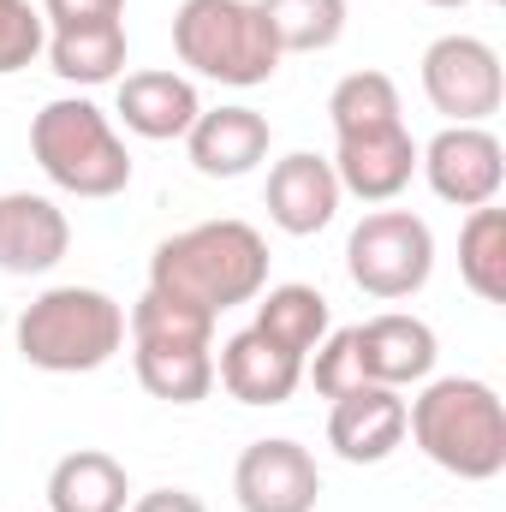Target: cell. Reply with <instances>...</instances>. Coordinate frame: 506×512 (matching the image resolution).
Here are the masks:
<instances>
[{
    "mask_svg": "<svg viewBox=\"0 0 506 512\" xmlns=\"http://www.w3.org/2000/svg\"><path fill=\"white\" fill-rule=\"evenodd\" d=\"M149 286L197 304L221 322V310L251 304L256 292L268 286V239L256 233L251 221H203L185 227L173 239H161L149 256Z\"/></svg>",
    "mask_w": 506,
    "mask_h": 512,
    "instance_id": "obj_1",
    "label": "cell"
},
{
    "mask_svg": "<svg viewBox=\"0 0 506 512\" xmlns=\"http://www.w3.org/2000/svg\"><path fill=\"white\" fill-rule=\"evenodd\" d=\"M405 429L429 465L465 483H489L506 471V405L477 376H441L405 405Z\"/></svg>",
    "mask_w": 506,
    "mask_h": 512,
    "instance_id": "obj_2",
    "label": "cell"
},
{
    "mask_svg": "<svg viewBox=\"0 0 506 512\" xmlns=\"http://www.w3.org/2000/svg\"><path fill=\"white\" fill-rule=\"evenodd\" d=\"M18 358L48 376H90L126 346V304L102 286H48L18 316Z\"/></svg>",
    "mask_w": 506,
    "mask_h": 512,
    "instance_id": "obj_3",
    "label": "cell"
},
{
    "mask_svg": "<svg viewBox=\"0 0 506 512\" xmlns=\"http://www.w3.org/2000/svg\"><path fill=\"white\" fill-rule=\"evenodd\" d=\"M36 167L72 197H120L131 185V149L90 96H60L30 120Z\"/></svg>",
    "mask_w": 506,
    "mask_h": 512,
    "instance_id": "obj_4",
    "label": "cell"
},
{
    "mask_svg": "<svg viewBox=\"0 0 506 512\" xmlns=\"http://www.w3.org/2000/svg\"><path fill=\"white\" fill-rule=\"evenodd\" d=\"M173 54L197 78H215L233 90L268 84L280 66V42L256 12V0H185L173 12Z\"/></svg>",
    "mask_w": 506,
    "mask_h": 512,
    "instance_id": "obj_5",
    "label": "cell"
},
{
    "mask_svg": "<svg viewBox=\"0 0 506 512\" xmlns=\"http://www.w3.org/2000/svg\"><path fill=\"white\" fill-rule=\"evenodd\" d=\"M346 274L370 298H411L435 274V233L411 209H376L346 239Z\"/></svg>",
    "mask_w": 506,
    "mask_h": 512,
    "instance_id": "obj_6",
    "label": "cell"
},
{
    "mask_svg": "<svg viewBox=\"0 0 506 512\" xmlns=\"http://www.w3.org/2000/svg\"><path fill=\"white\" fill-rule=\"evenodd\" d=\"M423 96L435 114H447L453 126H483L495 120L506 102V72L501 54L483 36H435L423 48Z\"/></svg>",
    "mask_w": 506,
    "mask_h": 512,
    "instance_id": "obj_7",
    "label": "cell"
},
{
    "mask_svg": "<svg viewBox=\"0 0 506 512\" xmlns=\"http://www.w3.org/2000/svg\"><path fill=\"white\" fill-rule=\"evenodd\" d=\"M429 191L453 209H483L506 185V149L489 126H447L417 149Z\"/></svg>",
    "mask_w": 506,
    "mask_h": 512,
    "instance_id": "obj_8",
    "label": "cell"
},
{
    "mask_svg": "<svg viewBox=\"0 0 506 512\" xmlns=\"http://www.w3.org/2000/svg\"><path fill=\"white\" fill-rule=\"evenodd\" d=\"M233 495L245 512H316L322 471H316L310 447H298L286 435L251 441L233 465Z\"/></svg>",
    "mask_w": 506,
    "mask_h": 512,
    "instance_id": "obj_9",
    "label": "cell"
},
{
    "mask_svg": "<svg viewBox=\"0 0 506 512\" xmlns=\"http://www.w3.org/2000/svg\"><path fill=\"white\" fill-rule=\"evenodd\" d=\"M340 179H334V161H322V155H310V149H292V155H280L274 167H268V191H262V203H268V221L280 227V233H292V239H310V233H322L334 215H340Z\"/></svg>",
    "mask_w": 506,
    "mask_h": 512,
    "instance_id": "obj_10",
    "label": "cell"
},
{
    "mask_svg": "<svg viewBox=\"0 0 506 512\" xmlns=\"http://www.w3.org/2000/svg\"><path fill=\"white\" fill-rule=\"evenodd\" d=\"M399 441H405V399H399V387L364 382L334 399V411H328V447L346 465H381V459L399 453Z\"/></svg>",
    "mask_w": 506,
    "mask_h": 512,
    "instance_id": "obj_11",
    "label": "cell"
},
{
    "mask_svg": "<svg viewBox=\"0 0 506 512\" xmlns=\"http://www.w3.org/2000/svg\"><path fill=\"white\" fill-rule=\"evenodd\" d=\"M417 173V137L399 126H376V131H352L334 149V179L340 191L364 197V203H393Z\"/></svg>",
    "mask_w": 506,
    "mask_h": 512,
    "instance_id": "obj_12",
    "label": "cell"
},
{
    "mask_svg": "<svg viewBox=\"0 0 506 512\" xmlns=\"http://www.w3.org/2000/svg\"><path fill=\"white\" fill-rule=\"evenodd\" d=\"M268 143H274V131L256 108H203L197 126L185 131L191 167L203 179H245L251 167L268 161Z\"/></svg>",
    "mask_w": 506,
    "mask_h": 512,
    "instance_id": "obj_13",
    "label": "cell"
},
{
    "mask_svg": "<svg viewBox=\"0 0 506 512\" xmlns=\"http://www.w3.org/2000/svg\"><path fill=\"white\" fill-rule=\"evenodd\" d=\"M435 328L405 316V310H387V316H370L358 322V358H364V382L381 387H411L429 382L435 370Z\"/></svg>",
    "mask_w": 506,
    "mask_h": 512,
    "instance_id": "obj_14",
    "label": "cell"
},
{
    "mask_svg": "<svg viewBox=\"0 0 506 512\" xmlns=\"http://www.w3.org/2000/svg\"><path fill=\"white\" fill-rule=\"evenodd\" d=\"M72 245L66 215L36 197V191H6L0 197V268L6 274H48Z\"/></svg>",
    "mask_w": 506,
    "mask_h": 512,
    "instance_id": "obj_15",
    "label": "cell"
},
{
    "mask_svg": "<svg viewBox=\"0 0 506 512\" xmlns=\"http://www.w3.org/2000/svg\"><path fill=\"white\" fill-rule=\"evenodd\" d=\"M215 376H221V387H227L239 405H286V399L298 393V382H304V358L280 352L274 340H262L256 328H245V334H233V340L221 346Z\"/></svg>",
    "mask_w": 506,
    "mask_h": 512,
    "instance_id": "obj_16",
    "label": "cell"
},
{
    "mask_svg": "<svg viewBox=\"0 0 506 512\" xmlns=\"http://www.w3.org/2000/svg\"><path fill=\"white\" fill-rule=\"evenodd\" d=\"M197 114H203L197 84L179 78V72H131V78H120V120H126V131L149 137V143L185 137L197 126Z\"/></svg>",
    "mask_w": 506,
    "mask_h": 512,
    "instance_id": "obj_17",
    "label": "cell"
},
{
    "mask_svg": "<svg viewBox=\"0 0 506 512\" xmlns=\"http://www.w3.org/2000/svg\"><path fill=\"white\" fill-rule=\"evenodd\" d=\"M48 66L54 78L66 84H114L126 72V18H102V24H66V30H48Z\"/></svg>",
    "mask_w": 506,
    "mask_h": 512,
    "instance_id": "obj_18",
    "label": "cell"
},
{
    "mask_svg": "<svg viewBox=\"0 0 506 512\" xmlns=\"http://www.w3.org/2000/svg\"><path fill=\"white\" fill-rule=\"evenodd\" d=\"M126 465L102 447H78L48 471V512H126Z\"/></svg>",
    "mask_w": 506,
    "mask_h": 512,
    "instance_id": "obj_19",
    "label": "cell"
},
{
    "mask_svg": "<svg viewBox=\"0 0 506 512\" xmlns=\"http://www.w3.org/2000/svg\"><path fill=\"white\" fill-rule=\"evenodd\" d=\"M262 304H256V334L262 340H274L280 352H292V358H310L316 346H322V334H328V298L316 292V286H298V280H286V286H268V292H256Z\"/></svg>",
    "mask_w": 506,
    "mask_h": 512,
    "instance_id": "obj_20",
    "label": "cell"
},
{
    "mask_svg": "<svg viewBox=\"0 0 506 512\" xmlns=\"http://www.w3.org/2000/svg\"><path fill=\"white\" fill-rule=\"evenodd\" d=\"M143 393L167 405H197L215 387V346H131Z\"/></svg>",
    "mask_w": 506,
    "mask_h": 512,
    "instance_id": "obj_21",
    "label": "cell"
},
{
    "mask_svg": "<svg viewBox=\"0 0 506 512\" xmlns=\"http://www.w3.org/2000/svg\"><path fill=\"white\" fill-rule=\"evenodd\" d=\"M459 280L483 304H506V209L483 203L459 227Z\"/></svg>",
    "mask_w": 506,
    "mask_h": 512,
    "instance_id": "obj_22",
    "label": "cell"
},
{
    "mask_svg": "<svg viewBox=\"0 0 506 512\" xmlns=\"http://www.w3.org/2000/svg\"><path fill=\"white\" fill-rule=\"evenodd\" d=\"M280 54H322L346 36V0H256Z\"/></svg>",
    "mask_w": 506,
    "mask_h": 512,
    "instance_id": "obj_23",
    "label": "cell"
},
{
    "mask_svg": "<svg viewBox=\"0 0 506 512\" xmlns=\"http://www.w3.org/2000/svg\"><path fill=\"white\" fill-rule=\"evenodd\" d=\"M131 346H215V316L197 304H179L167 292H143L126 316Z\"/></svg>",
    "mask_w": 506,
    "mask_h": 512,
    "instance_id": "obj_24",
    "label": "cell"
},
{
    "mask_svg": "<svg viewBox=\"0 0 506 512\" xmlns=\"http://www.w3.org/2000/svg\"><path fill=\"white\" fill-rule=\"evenodd\" d=\"M328 120L334 137H352V131H376V126H399L405 108H399V84L387 72H346L328 96Z\"/></svg>",
    "mask_w": 506,
    "mask_h": 512,
    "instance_id": "obj_25",
    "label": "cell"
},
{
    "mask_svg": "<svg viewBox=\"0 0 506 512\" xmlns=\"http://www.w3.org/2000/svg\"><path fill=\"white\" fill-rule=\"evenodd\" d=\"M48 48V18L30 0H0V78L24 72Z\"/></svg>",
    "mask_w": 506,
    "mask_h": 512,
    "instance_id": "obj_26",
    "label": "cell"
},
{
    "mask_svg": "<svg viewBox=\"0 0 506 512\" xmlns=\"http://www.w3.org/2000/svg\"><path fill=\"white\" fill-rule=\"evenodd\" d=\"M310 382L322 399H340L352 387H364V358H358V328H334L322 334L316 358H310Z\"/></svg>",
    "mask_w": 506,
    "mask_h": 512,
    "instance_id": "obj_27",
    "label": "cell"
},
{
    "mask_svg": "<svg viewBox=\"0 0 506 512\" xmlns=\"http://www.w3.org/2000/svg\"><path fill=\"white\" fill-rule=\"evenodd\" d=\"M42 18L54 30H66V24H102V18H126V0H42Z\"/></svg>",
    "mask_w": 506,
    "mask_h": 512,
    "instance_id": "obj_28",
    "label": "cell"
},
{
    "mask_svg": "<svg viewBox=\"0 0 506 512\" xmlns=\"http://www.w3.org/2000/svg\"><path fill=\"white\" fill-rule=\"evenodd\" d=\"M131 512H209L191 489H149V495H137Z\"/></svg>",
    "mask_w": 506,
    "mask_h": 512,
    "instance_id": "obj_29",
    "label": "cell"
},
{
    "mask_svg": "<svg viewBox=\"0 0 506 512\" xmlns=\"http://www.w3.org/2000/svg\"><path fill=\"white\" fill-rule=\"evenodd\" d=\"M423 6H465V0H423Z\"/></svg>",
    "mask_w": 506,
    "mask_h": 512,
    "instance_id": "obj_30",
    "label": "cell"
},
{
    "mask_svg": "<svg viewBox=\"0 0 506 512\" xmlns=\"http://www.w3.org/2000/svg\"><path fill=\"white\" fill-rule=\"evenodd\" d=\"M495 6H501V0H495Z\"/></svg>",
    "mask_w": 506,
    "mask_h": 512,
    "instance_id": "obj_31",
    "label": "cell"
}]
</instances>
